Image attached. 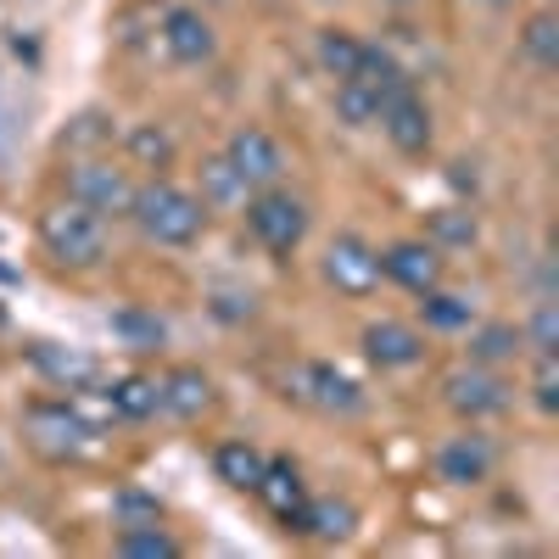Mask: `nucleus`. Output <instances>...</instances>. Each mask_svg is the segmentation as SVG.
<instances>
[{"mask_svg":"<svg viewBox=\"0 0 559 559\" xmlns=\"http://www.w3.org/2000/svg\"><path fill=\"white\" fill-rule=\"evenodd\" d=\"M471 364H487V369H503V364H515L521 353H526V342H521V324H503V319H492V324H471Z\"/></svg>","mask_w":559,"mask_h":559,"instance_id":"nucleus-23","label":"nucleus"},{"mask_svg":"<svg viewBox=\"0 0 559 559\" xmlns=\"http://www.w3.org/2000/svg\"><path fill=\"white\" fill-rule=\"evenodd\" d=\"M381 7H419V0H381Z\"/></svg>","mask_w":559,"mask_h":559,"instance_id":"nucleus-35","label":"nucleus"},{"mask_svg":"<svg viewBox=\"0 0 559 559\" xmlns=\"http://www.w3.org/2000/svg\"><path fill=\"white\" fill-rule=\"evenodd\" d=\"M364 358L386 369V376H397V369H419L426 364V331L408 319H369L364 324V336H358Z\"/></svg>","mask_w":559,"mask_h":559,"instance_id":"nucleus-14","label":"nucleus"},{"mask_svg":"<svg viewBox=\"0 0 559 559\" xmlns=\"http://www.w3.org/2000/svg\"><path fill=\"white\" fill-rule=\"evenodd\" d=\"M241 218H247V236L274 258V263H292L308 241V229H313V213L302 197H292L286 185H263V191H252L241 202Z\"/></svg>","mask_w":559,"mask_h":559,"instance_id":"nucleus-3","label":"nucleus"},{"mask_svg":"<svg viewBox=\"0 0 559 559\" xmlns=\"http://www.w3.org/2000/svg\"><path fill=\"white\" fill-rule=\"evenodd\" d=\"M112 331L134 347V353H157L163 347V319L157 313H140V308H123V313H112Z\"/></svg>","mask_w":559,"mask_h":559,"instance_id":"nucleus-30","label":"nucleus"},{"mask_svg":"<svg viewBox=\"0 0 559 559\" xmlns=\"http://www.w3.org/2000/svg\"><path fill=\"white\" fill-rule=\"evenodd\" d=\"M62 191H68V202L102 213V218H123V213H129V197H134V174H129L123 163H112V152L68 157Z\"/></svg>","mask_w":559,"mask_h":559,"instance_id":"nucleus-5","label":"nucleus"},{"mask_svg":"<svg viewBox=\"0 0 559 559\" xmlns=\"http://www.w3.org/2000/svg\"><path fill=\"white\" fill-rule=\"evenodd\" d=\"M197 197H202L207 213H241V202L252 197V185L229 168L224 152H213V157H202V168H197Z\"/></svg>","mask_w":559,"mask_h":559,"instance_id":"nucleus-18","label":"nucleus"},{"mask_svg":"<svg viewBox=\"0 0 559 559\" xmlns=\"http://www.w3.org/2000/svg\"><path fill=\"white\" fill-rule=\"evenodd\" d=\"M381 280L403 286L408 297H426L448 280V252L431 247L426 236H403V241H386L381 247Z\"/></svg>","mask_w":559,"mask_h":559,"instance_id":"nucleus-9","label":"nucleus"},{"mask_svg":"<svg viewBox=\"0 0 559 559\" xmlns=\"http://www.w3.org/2000/svg\"><path fill=\"white\" fill-rule=\"evenodd\" d=\"M476 236H481V224H476L471 207H437V213H431V229H426V241L442 247V252L476 247Z\"/></svg>","mask_w":559,"mask_h":559,"instance_id":"nucleus-29","label":"nucleus"},{"mask_svg":"<svg viewBox=\"0 0 559 559\" xmlns=\"http://www.w3.org/2000/svg\"><path fill=\"white\" fill-rule=\"evenodd\" d=\"M28 369L51 386V392H84V386H102V364L90 353L73 347H51V342H34L28 347Z\"/></svg>","mask_w":559,"mask_h":559,"instance_id":"nucleus-16","label":"nucleus"},{"mask_svg":"<svg viewBox=\"0 0 559 559\" xmlns=\"http://www.w3.org/2000/svg\"><path fill=\"white\" fill-rule=\"evenodd\" d=\"M152 521H163V509H157V498H146V492H123V498L112 503V526H152Z\"/></svg>","mask_w":559,"mask_h":559,"instance_id":"nucleus-33","label":"nucleus"},{"mask_svg":"<svg viewBox=\"0 0 559 559\" xmlns=\"http://www.w3.org/2000/svg\"><path fill=\"white\" fill-rule=\"evenodd\" d=\"M112 554H123V559H179L185 548L163 521H152V526H118Z\"/></svg>","mask_w":559,"mask_h":559,"instance_id":"nucleus-25","label":"nucleus"},{"mask_svg":"<svg viewBox=\"0 0 559 559\" xmlns=\"http://www.w3.org/2000/svg\"><path fill=\"white\" fill-rule=\"evenodd\" d=\"M324 286L364 302V297H376L381 292V247H369L364 236H336L331 247H324Z\"/></svg>","mask_w":559,"mask_h":559,"instance_id":"nucleus-8","label":"nucleus"},{"mask_svg":"<svg viewBox=\"0 0 559 559\" xmlns=\"http://www.w3.org/2000/svg\"><path fill=\"white\" fill-rule=\"evenodd\" d=\"M224 157L229 168H236L252 191H263V185H280L286 179V146L263 129V123H241L236 134L224 140Z\"/></svg>","mask_w":559,"mask_h":559,"instance_id":"nucleus-13","label":"nucleus"},{"mask_svg":"<svg viewBox=\"0 0 559 559\" xmlns=\"http://www.w3.org/2000/svg\"><path fill=\"white\" fill-rule=\"evenodd\" d=\"M364 45L369 39H358L353 28H319V68L331 73V79H353L358 73V62H364Z\"/></svg>","mask_w":559,"mask_h":559,"instance_id":"nucleus-27","label":"nucleus"},{"mask_svg":"<svg viewBox=\"0 0 559 559\" xmlns=\"http://www.w3.org/2000/svg\"><path fill=\"white\" fill-rule=\"evenodd\" d=\"M453 185H459V191H476V174H464V163H453V174H448Z\"/></svg>","mask_w":559,"mask_h":559,"instance_id":"nucleus-34","label":"nucleus"},{"mask_svg":"<svg viewBox=\"0 0 559 559\" xmlns=\"http://www.w3.org/2000/svg\"><path fill=\"white\" fill-rule=\"evenodd\" d=\"M263 464H269V453L252 448V442H241V437H229V442L213 448V476H218L229 492H252L258 476H263Z\"/></svg>","mask_w":559,"mask_h":559,"instance_id":"nucleus-21","label":"nucleus"},{"mask_svg":"<svg viewBox=\"0 0 559 559\" xmlns=\"http://www.w3.org/2000/svg\"><path fill=\"white\" fill-rule=\"evenodd\" d=\"M157 39H163V57L179 68H207L218 57V34L197 7H168L157 23Z\"/></svg>","mask_w":559,"mask_h":559,"instance_id":"nucleus-15","label":"nucleus"},{"mask_svg":"<svg viewBox=\"0 0 559 559\" xmlns=\"http://www.w3.org/2000/svg\"><path fill=\"white\" fill-rule=\"evenodd\" d=\"M112 140H118V118L84 112V118H73V129L62 134V152H68V157H96V152H112Z\"/></svg>","mask_w":559,"mask_h":559,"instance_id":"nucleus-28","label":"nucleus"},{"mask_svg":"<svg viewBox=\"0 0 559 559\" xmlns=\"http://www.w3.org/2000/svg\"><path fill=\"white\" fill-rule=\"evenodd\" d=\"M381 134L392 140V152L397 157H408V163H419V157H431V146H437V123H431V107H426V96L414 90V79L408 84H397L392 96L381 102Z\"/></svg>","mask_w":559,"mask_h":559,"instance_id":"nucleus-7","label":"nucleus"},{"mask_svg":"<svg viewBox=\"0 0 559 559\" xmlns=\"http://www.w3.org/2000/svg\"><path fill=\"white\" fill-rule=\"evenodd\" d=\"M515 45H521V57H526L537 73H554V68H559V17H554L548 7L532 12V17L521 23Z\"/></svg>","mask_w":559,"mask_h":559,"instance_id":"nucleus-24","label":"nucleus"},{"mask_svg":"<svg viewBox=\"0 0 559 559\" xmlns=\"http://www.w3.org/2000/svg\"><path fill=\"white\" fill-rule=\"evenodd\" d=\"M23 442L34 448V459L62 471V464H79L96 448V431L84 426L73 397H34V403H23Z\"/></svg>","mask_w":559,"mask_h":559,"instance_id":"nucleus-4","label":"nucleus"},{"mask_svg":"<svg viewBox=\"0 0 559 559\" xmlns=\"http://www.w3.org/2000/svg\"><path fill=\"white\" fill-rule=\"evenodd\" d=\"M140 236H146L152 247H197L202 229H207V207L197 191H185V185H174L168 174H152L134 185L129 197V213H123Z\"/></svg>","mask_w":559,"mask_h":559,"instance_id":"nucleus-1","label":"nucleus"},{"mask_svg":"<svg viewBox=\"0 0 559 559\" xmlns=\"http://www.w3.org/2000/svg\"><path fill=\"white\" fill-rule=\"evenodd\" d=\"M353 526H358V509L347 498H313L308 492V503H302V515H297L292 532L297 537H313V543H347Z\"/></svg>","mask_w":559,"mask_h":559,"instance_id":"nucleus-19","label":"nucleus"},{"mask_svg":"<svg viewBox=\"0 0 559 559\" xmlns=\"http://www.w3.org/2000/svg\"><path fill=\"white\" fill-rule=\"evenodd\" d=\"M419 319H426V331H448L453 336V331H471L476 324V308H471V297L437 286V292L419 297Z\"/></svg>","mask_w":559,"mask_h":559,"instance_id":"nucleus-26","label":"nucleus"},{"mask_svg":"<svg viewBox=\"0 0 559 559\" xmlns=\"http://www.w3.org/2000/svg\"><path fill=\"white\" fill-rule=\"evenodd\" d=\"M286 397L302 403V408H319V414H364V386L353 376H342L336 364H302L297 376L286 381Z\"/></svg>","mask_w":559,"mask_h":559,"instance_id":"nucleus-12","label":"nucleus"},{"mask_svg":"<svg viewBox=\"0 0 559 559\" xmlns=\"http://www.w3.org/2000/svg\"><path fill=\"white\" fill-rule=\"evenodd\" d=\"M39 252L51 258L57 269H73V274L102 269V258H107V218L62 197V202H51L39 213Z\"/></svg>","mask_w":559,"mask_h":559,"instance_id":"nucleus-2","label":"nucleus"},{"mask_svg":"<svg viewBox=\"0 0 559 559\" xmlns=\"http://www.w3.org/2000/svg\"><path fill=\"white\" fill-rule=\"evenodd\" d=\"M123 157L129 168H146V174H168L179 146H174V134L163 123H129L123 129Z\"/></svg>","mask_w":559,"mask_h":559,"instance_id":"nucleus-22","label":"nucleus"},{"mask_svg":"<svg viewBox=\"0 0 559 559\" xmlns=\"http://www.w3.org/2000/svg\"><path fill=\"white\" fill-rule=\"evenodd\" d=\"M532 403L559 414V353H532Z\"/></svg>","mask_w":559,"mask_h":559,"instance_id":"nucleus-31","label":"nucleus"},{"mask_svg":"<svg viewBox=\"0 0 559 559\" xmlns=\"http://www.w3.org/2000/svg\"><path fill=\"white\" fill-rule=\"evenodd\" d=\"M521 342H526V353H559V313H554V302L532 308V319L521 324Z\"/></svg>","mask_w":559,"mask_h":559,"instance_id":"nucleus-32","label":"nucleus"},{"mask_svg":"<svg viewBox=\"0 0 559 559\" xmlns=\"http://www.w3.org/2000/svg\"><path fill=\"white\" fill-rule=\"evenodd\" d=\"M252 498H263L269 515L292 532L297 515H302V503H308V481H302V471H297L292 459H269L263 476H258V487H252Z\"/></svg>","mask_w":559,"mask_h":559,"instance_id":"nucleus-17","label":"nucleus"},{"mask_svg":"<svg viewBox=\"0 0 559 559\" xmlns=\"http://www.w3.org/2000/svg\"><path fill=\"white\" fill-rule=\"evenodd\" d=\"M218 403V386L202 364H168L157 376V414L174 419V426H197V419H207Z\"/></svg>","mask_w":559,"mask_h":559,"instance_id":"nucleus-11","label":"nucleus"},{"mask_svg":"<svg viewBox=\"0 0 559 559\" xmlns=\"http://www.w3.org/2000/svg\"><path fill=\"white\" fill-rule=\"evenodd\" d=\"M431 476L442 487H487L498 476V442L481 437L476 426H464L459 437H448L431 459Z\"/></svg>","mask_w":559,"mask_h":559,"instance_id":"nucleus-10","label":"nucleus"},{"mask_svg":"<svg viewBox=\"0 0 559 559\" xmlns=\"http://www.w3.org/2000/svg\"><path fill=\"white\" fill-rule=\"evenodd\" d=\"M442 403L464 419V426H481V419H498L515 403V386H509L503 369L487 364H459L453 376H442Z\"/></svg>","mask_w":559,"mask_h":559,"instance_id":"nucleus-6","label":"nucleus"},{"mask_svg":"<svg viewBox=\"0 0 559 559\" xmlns=\"http://www.w3.org/2000/svg\"><path fill=\"white\" fill-rule=\"evenodd\" d=\"M102 386H107V403L118 414V426H146V419H157V376L129 369V376L102 381Z\"/></svg>","mask_w":559,"mask_h":559,"instance_id":"nucleus-20","label":"nucleus"}]
</instances>
